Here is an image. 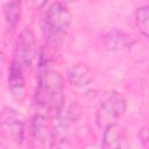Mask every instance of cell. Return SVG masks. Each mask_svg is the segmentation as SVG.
<instances>
[{
    "instance_id": "cell-1",
    "label": "cell",
    "mask_w": 149,
    "mask_h": 149,
    "mask_svg": "<svg viewBox=\"0 0 149 149\" xmlns=\"http://www.w3.org/2000/svg\"><path fill=\"white\" fill-rule=\"evenodd\" d=\"M35 98L40 106L59 115L64 105V85L61 73L41 64Z\"/></svg>"
},
{
    "instance_id": "cell-2",
    "label": "cell",
    "mask_w": 149,
    "mask_h": 149,
    "mask_svg": "<svg viewBox=\"0 0 149 149\" xmlns=\"http://www.w3.org/2000/svg\"><path fill=\"white\" fill-rule=\"evenodd\" d=\"M127 104L125 98L113 91L107 94V97L101 101L95 114V123L99 128L105 129L106 127L116 123V120L123 115L126 112Z\"/></svg>"
},
{
    "instance_id": "cell-3",
    "label": "cell",
    "mask_w": 149,
    "mask_h": 149,
    "mask_svg": "<svg viewBox=\"0 0 149 149\" xmlns=\"http://www.w3.org/2000/svg\"><path fill=\"white\" fill-rule=\"evenodd\" d=\"M45 23L52 35H64L71 24V13L62 2H54L47 10Z\"/></svg>"
},
{
    "instance_id": "cell-4",
    "label": "cell",
    "mask_w": 149,
    "mask_h": 149,
    "mask_svg": "<svg viewBox=\"0 0 149 149\" xmlns=\"http://www.w3.org/2000/svg\"><path fill=\"white\" fill-rule=\"evenodd\" d=\"M35 55V38L31 30L24 28L19 37L13 61L21 65L23 69L31 65Z\"/></svg>"
},
{
    "instance_id": "cell-5",
    "label": "cell",
    "mask_w": 149,
    "mask_h": 149,
    "mask_svg": "<svg viewBox=\"0 0 149 149\" xmlns=\"http://www.w3.org/2000/svg\"><path fill=\"white\" fill-rule=\"evenodd\" d=\"M2 127L8 132V134L17 142L21 143L24 136V122L16 111L12 108H3L1 113Z\"/></svg>"
},
{
    "instance_id": "cell-6",
    "label": "cell",
    "mask_w": 149,
    "mask_h": 149,
    "mask_svg": "<svg viewBox=\"0 0 149 149\" xmlns=\"http://www.w3.org/2000/svg\"><path fill=\"white\" fill-rule=\"evenodd\" d=\"M23 68L16 62L12 61L8 69V87L10 90L12 97L16 100H22L24 98V79L22 76Z\"/></svg>"
},
{
    "instance_id": "cell-7",
    "label": "cell",
    "mask_w": 149,
    "mask_h": 149,
    "mask_svg": "<svg viewBox=\"0 0 149 149\" xmlns=\"http://www.w3.org/2000/svg\"><path fill=\"white\" fill-rule=\"evenodd\" d=\"M126 136V129L116 123H113L104 129L101 149H121Z\"/></svg>"
},
{
    "instance_id": "cell-8",
    "label": "cell",
    "mask_w": 149,
    "mask_h": 149,
    "mask_svg": "<svg viewBox=\"0 0 149 149\" xmlns=\"http://www.w3.org/2000/svg\"><path fill=\"white\" fill-rule=\"evenodd\" d=\"M134 44L133 37L119 29H112L105 35V45L108 50L118 51L129 48Z\"/></svg>"
},
{
    "instance_id": "cell-9",
    "label": "cell",
    "mask_w": 149,
    "mask_h": 149,
    "mask_svg": "<svg viewBox=\"0 0 149 149\" xmlns=\"http://www.w3.org/2000/svg\"><path fill=\"white\" fill-rule=\"evenodd\" d=\"M68 80L73 86L85 87L92 83L93 77L87 65L83 63H76L68 69Z\"/></svg>"
},
{
    "instance_id": "cell-10",
    "label": "cell",
    "mask_w": 149,
    "mask_h": 149,
    "mask_svg": "<svg viewBox=\"0 0 149 149\" xmlns=\"http://www.w3.org/2000/svg\"><path fill=\"white\" fill-rule=\"evenodd\" d=\"M5 19L6 23L9 27V29L14 30L19 23L20 16H21V3L20 1H9L3 7Z\"/></svg>"
},
{
    "instance_id": "cell-11",
    "label": "cell",
    "mask_w": 149,
    "mask_h": 149,
    "mask_svg": "<svg viewBox=\"0 0 149 149\" xmlns=\"http://www.w3.org/2000/svg\"><path fill=\"white\" fill-rule=\"evenodd\" d=\"M135 20L139 30L149 38V5L141 6L135 12Z\"/></svg>"
},
{
    "instance_id": "cell-12",
    "label": "cell",
    "mask_w": 149,
    "mask_h": 149,
    "mask_svg": "<svg viewBox=\"0 0 149 149\" xmlns=\"http://www.w3.org/2000/svg\"><path fill=\"white\" fill-rule=\"evenodd\" d=\"M47 129V120L43 115H35L31 122V133L38 140H42L45 135Z\"/></svg>"
},
{
    "instance_id": "cell-13",
    "label": "cell",
    "mask_w": 149,
    "mask_h": 149,
    "mask_svg": "<svg viewBox=\"0 0 149 149\" xmlns=\"http://www.w3.org/2000/svg\"><path fill=\"white\" fill-rule=\"evenodd\" d=\"M139 135H140V140L144 149H149V126H144L140 130Z\"/></svg>"
}]
</instances>
